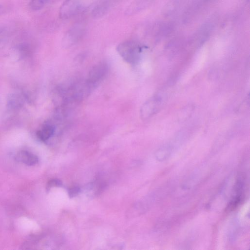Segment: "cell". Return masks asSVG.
Wrapping results in <instances>:
<instances>
[{
	"label": "cell",
	"instance_id": "obj_5",
	"mask_svg": "<svg viewBox=\"0 0 250 250\" xmlns=\"http://www.w3.org/2000/svg\"><path fill=\"white\" fill-rule=\"evenodd\" d=\"M107 70L108 65L104 62L95 65L89 73L88 83L94 85L98 83L105 77Z\"/></svg>",
	"mask_w": 250,
	"mask_h": 250
},
{
	"label": "cell",
	"instance_id": "obj_8",
	"mask_svg": "<svg viewBox=\"0 0 250 250\" xmlns=\"http://www.w3.org/2000/svg\"><path fill=\"white\" fill-rule=\"evenodd\" d=\"M54 130L52 125L45 124L37 132V136L41 141H45L53 135Z\"/></svg>",
	"mask_w": 250,
	"mask_h": 250
},
{
	"label": "cell",
	"instance_id": "obj_9",
	"mask_svg": "<svg viewBox=\"0 0 250 250\" xmlns=\"http://www.w3.org/2000/svg\"><path fill=\"white\" fill-rule=\"evenodd\" d=\"M49 0H31L29 3V8L33 11H38L42 8Z\"/></svg>",
	"mask_w": 250,
	"mask_h": 250
},
{
	"label": "cell",
	"instance_id": "obj_7",
	"mask_svg": "<svg viewBox=\"0 0 250 250\" xmlns=\"http://www.w3.org/2000/svg\"><path fill=\"white\" fill-rule=\"evenodd\" d=\"M16 158L18 161L29 166L35 165L39 161L37 156L25 150L19 152L16 156Z\"/></svg>",
	"mask_w": 250,
	"mask_h": 250
},
{
	"label": "cell",
	"instance_id": "obj_6",
	"mask_svg": "<svg viewBox=\"0 0 250 250\" xmlns=\"http://www.w3.org/2000/svg\"><path fill=\"white\" fill-rule=\"evenodd\" d=\"M112 0H102L97 3L92 11V16L95 19L104 16L109 10Z\"/></svg>",
	"mask_w": 250,
	"mask_h": 250
},
{
	"label": "cell",
	"instance_id": "obj_3",
	"mask_svg": "<svg viewBox=\"0 0 250 250\" xmlns=\"http://www.w3.org/2000/svg\"><path fill=\"white\" fill-rule=\"evenodd\" d=\"M81 8L80 0H65L59 10V17L62 20H67L76 15Z\"/></svg>",
	"mask_w": 250,
	"mask_h": 250
},
{
	"label": "cell",
	"instance_id": "obj_11",
	"mask_svg": "<svg viewBox=\"0 0 250 250\" xmlns=\"http://www.w3.org/2000/svg\"><path fill=\"white\" fill-rule=\"evenodd\" d=\"M80 189L77 186H72L68 190V194L70 197L72 198L78 195Z\"/></svg>",
	"mask_w": 250,
	"mask_h": 250
},
{
	"label": "cell",
	"instance_id": "obj_2",
	"mask_svg": "<svg viewBox=\"0 0 250 250\" xmlns=\"http://www.w3.org/2000/svg\"><path fill=\"white\" fill-rule=\"evenodd\" d=\"M84 31V27L82 24L73 26L64 34L62 40V46L68 48L73 45L83 36Z\"/></svg>",
	"mask_w": 250,
	"mask_h": 250
},
{
	"label": "cell",
	"instance_id": "obj_12",
	"mask_svg": "<svg viewBox=\"0 0 250 250\" xmlns=\"http://www.w3.org/2000/svg\"><path fill=\"white\" fill-rule=\"evenodd\" d=\"M3 7L1 5H0V15L3 13Z\"/></svg>",
	"mask_w": 250,
	"mask_h": 250
},
{
	"label": "cell",
	"instance_id": "obj_4",
	"mask_svg": "<svg viewBox=\"0 0 250 250\" xmlns=\"http://www.w3.org/2000/svg\"><path fill=\"white\" fill-rule=\"evenodd\" d=\"M161 103L159 96H153L147 100L141 107L140 116L143 120L149 119L158 110Z\"/></svg>",
	"mask_w": 250,
	"mask_h": 250
},
{
	"label": "cell",
	"instance_id": "obj_1",
	"mask_svg": "<svg viewBox=\"0 0 250 250\" xmlns=\"http://www.w3.org/2000/svg\"><path fill=\"white\" fill-rule=\"evenodd\" d=\"M117 51L126 62L134 64L140 60L142 48L137 42L133 41H125L119 43Z\"/></svg>",
	"mask_w": 250,
	"mask_h": 250
},
{
	"label": "cell",
	"instance_id": "obj_10",
	"mask_svg": "<svg viewBox=\"0 0 250 250\" xmlns=\"http://www.w3.org/2000/svg\"><path fill=\"white\" fill-rule=\"evenodd\" d=\"M62 185L61 180L57 179H53L48 181L47 185V188L49 189L53 187H60Z\"/></svg>",
	"mask_w": 250,
	"mask_h": 250
}]
</instances>
